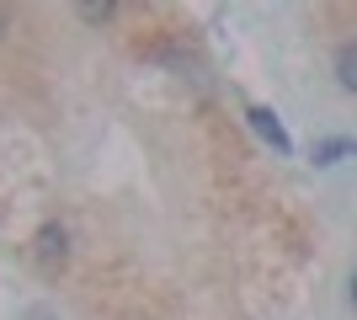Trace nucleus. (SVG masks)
I'll return each mask as SVG.
<instances>
[{
    "label": "nucleus",
    "mask_w": 357,
    "mask_h": 320,
    "mask_svg": "<svg viewBox=\"0 0 357 320\" xmlns=\"http://www.w3.org/2000/svg\"><path fill=\"white\" fill-rule=\"evenodd\" d=\"M245 123H251V128H256V139H261V144H272V150H278V155H294V139H288L283 118H278L272 107L251 102V107H245Z\"/></svg>",
    "instance_id": "1"
},
{
    "label": "nucleus",
    "mask_w": 357,
    "mask_h": 320,
    "mask_svg": "<svg viewBox=\"0 0 357 320\" xmlns=\"http://www.w3.org/2000/svg\"><path fill=\"white\" fill-rule=\"evenodd\" d=\"M32 245H38V261H43V267H59V261L70 257V235H64V224H43L38 235H32Z\"/></svg>",
    "instance_id": "2"
},
{
    "label": "nucleus",
    "mask_w": 357,
    "mask_h": 320,
    "mask_svg": "<svg viewBox=\"0 0 357 320\" xmlns=\"http://www.w3.org/2000/svg\"><path fill=\"white\" fill-rule=\"evenodd\" d=\"M352 155H357L352 134H331V139H320V144L310 150V160H314V166H336V160H352Z\"/></svg>",
    "instance_id": "3"
},
{
    "label": "nucleus",
    "mask_w": 357,
    "mask_h": 320,
    "mask_svg": "<svg viewBox=\"0 0 357 320\" xmlns=\"http://www.w3.org/2000/svg\"><path fill=\"white\" fill-rule=\"evenodd\" d=\"M336 86H342L347 96H357V38H347V43L336 48Z\"/></svg>",
    "instance_id": "4"
},
{
    "label": "nucleus",
    "mask_w": 357,
    "mask_h": 320,
    "mask_svg": "<svg viewBox=\"0 0 357 320\" xmlns=\"http://www.w3.org/2000/svg\"><path fill=\"white\" fill-rule=\"evenodd\" d=\"M80 16H86V22H107V16H112V6H80Z\"/></svg>",
    "instance_id": "5"
},
{
    "label": "nucleus",
    "mask_w": 357,
    "mask_h": 320,
    "mask_svg": "<svg viewBox=\"0 0 357 320\" xmlns=\"http://www.w3.org/2000/svg\"><path fill=\"white\" fill-rule=\"evenodd\" d=\"M347 299H352V310H357V267H352V283H347Z\"/></svg>",
    "instance_id": "6"
}]
</instances>
